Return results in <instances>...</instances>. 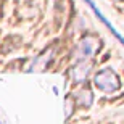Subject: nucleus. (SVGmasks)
Masks as SVG:
<instances>
[{"label":"nucleus","instance_id":"obj_1","mask_svg":"<svg viewBox=\"0 0 124 124\" xmlns=\"http://www.w3.org/2000/svg\"><path fill=\"white\" fill-rule=\"evenodd\" d=\"M93 81H95V87L100 89L101 92L111 93V92H116L121 87L119 78L111 68H105V69H101L100 73H97Z\"/></svg>","mask_w":124,"mask_h":124},{"label":"nucleus","instance_id":"obj_2","mask_svg":"<svg viewBox=\"0 0 124 124\" xmlns=\"http://www.w3.org/2000/svg\"><path fill=\"white\" fill-rule=\"evenodd\" d=\"M85 2H87V3H89V7H90V8H92V11H93V13L97 15V18L100 19L101 23H103V24H105V26H106V28H108V29H110L111 32H113V36H115L116 39H118V40H121V44H123V45H124V37H121V36H119V32H118V31H116L115 28H113V24H111V23H108V19H106L105 16H103V15H101L100 11H98V10H97L95 3H93L92 0H85Z\"/></svg>","mask_w":124,"mask_h":124},{"label":"nucleus","instance_id":"obj_3","mask_svg":"<svg viewBox=\"0 0 124 124\" xmlns=\"http://www.w3.org/2000/svg\"><path fill=\"white\" fill-rule=\"evenodd\" d=\"M81 55H79V58H89V56L93 53V50H95V45H93L92 40H85V42H81Z\"/></svg>","mask_w":124,"mask_h":124}]
</instances>
